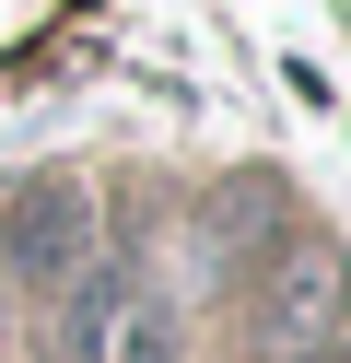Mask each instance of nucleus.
Listing matches in <instances>:
<instances>
[{"mask_svg":"<svg viewBox=\"0 0 351 363\" xmlns=\"http://www.w3.org/2000/svg\"><path fill=\"white\" fill-rule=\"evenodd\" d=\"M0 258H12V281H23V293H59L70 269L94 258V199H82V188H59V176L12 188V199H0Z\"/></svg>","mask_w":351,"mask_h":363,"instance_id":"f257e3e1","label":"nucleus"},{"mask_svg":"<svg viewBox=\"0 0 351 363\" xmlns=\"http://www.w3.org/2000/svg\"><path fill=\"white\" fill-rule=\"evenodd\" d=\"M129 305H140V281H129V269H117V258H82L59 293H47V340H35V352H47V363H117Z\"/></svg>","mask_w":351,"mask_h":363,"instance_id":"f03ea898","label":"nucleus"},{"mask_svg":"<svg viewBox=\"0 0 351 363\" xmlns=\"http://www.w3.org/2000/svg\"><path fill=\"white\" fill-rule=\"evenodd\" d=\"M340 316V269H281V293H269V340H304V328H328Z\"/></svg>","mask_w":351,"mask_h":363,"instance_id":"7ed1b4c3","label":"nucleus"},{"mask_svg":"<svg viewBox=\"0 0 351 363\" xmlns=\"http://www.w3.org/2000/svg\"><path fill=\"white\" fill-rule=\"evenodd\" d=\"M117 352H129V363H176V328H164V316H140V328H117Z\"/></svg>","mask_w":351,"mask_h":363,"instance_id":"20e7f679","label":"nucleus"},{"mask_svg":"<svg viewBox=\"0 0 351 363\" xmlns=\"http://www.w3.org/2000/svg\"><path fill=\"white\" fill-rule=\"evenodd\" d=\"M293 363H351V352H293Z\"/></svg>","mask_w":351,"mask_h":363,"instance_id":"39448f33","label":"nucleus"}]
</instances>
